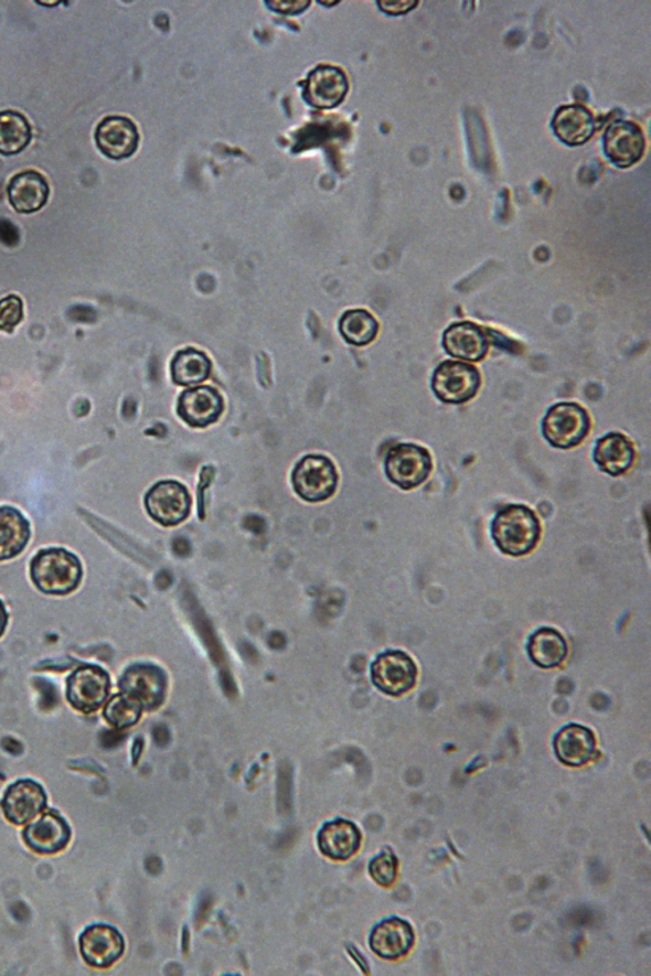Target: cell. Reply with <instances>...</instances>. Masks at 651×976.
<instances>
[{"label":"cell","mask_w":651,"mask_h":976,"mask_svg":"<svg viewBox=\"0 0 651 976\" xmlns=\"http://www.w3.org/2000/svg\"><path fill=\"white\" fill-rule=\"evenodd\" d=\"M414 942L415 933L410 923L399 918H389L375 925L370 937L373 953L386 961H396L408 954Z\"/></svg>","instance_id":"cell-18"},{"label":"cell","mask_w":651,"mask_h":976,"mask_svg":"<svg viewBox=\"0 0 651 976\" xmlns=\"http://www.w3.org/2000/svg\"><path fill=\"white\" fill-rule=\"evenodd\" d=\"M223 412L224 399L214 387L189 388L178 400V415L190 428H207L218 421Z\"/></svg>","instance_id":"cell-11"},{"label":"cell","mask_w":651,"mask_h":976,"mask_svg":"<svg viewBox=\"0 0 651 976\" xmlns=\"http://www.w3.org/2000/svg\"><path fill=\"white\" fill-rule=\"evenodd\" d=\"M141 747H143V744H141L140 740H137L136 746H134V753H132L134 764H137V762H138V759H139V755L141 752Z\"/></svg>","instance_id":"cell-38"},{"label":"cell","mask_w":651,"mask_h":976,"mask_svg":"<svg viewBox=\"0 0 651 976\" xmlns=\"http://www.w3.org/2000/svg\"><path fill=\"white\" fill-rule=\"evenodd\" d=\"M398 862L392 852H383L374 857L370 864L372 879L381 887H391L397 879Z\"/></svg>","instance_id":"cell-31"},{"label":"cell","mask_w":651,"mask_h":976,"mask_svg":"<svg viewBox=\"0 0 651 976\" xmlns=\"http://www.w3.org/2000/svg\"><path fill=\"white\" fill-rule=\"evenodd\" d=\"M31 539V525L12 506H0V561L21 555Z\"/></svg>","instance_id":"cell-25"},{"label":"cell","mask_w":651,"mask_h":976,"mask_svg":"<svg viewBox=\"0 0 651 976\" xmlns=\"http://www.w3.org/2000/svg\"><path fill=\"white\" fill-rule=\"evenodd\" d=\"M491 537L503 554L521 557L532 553L541 538V523L529 506L513 504L499 511L491 523Z\"/></svg>","instance_id":"cell-1"},{"label":"cell","mask_w":651,"mask_h":976,"mask_svg":"<svg viewBox=\"0 0 651 976\" xmlns=\"http://www.w3.org/2000/svg\"><path fill=\"white\" fill-rule=\"evenodd\" d=\"M32 140L31 124L21 112H0V154L17 155L29 147Z\"/></svg>","instance_id":"cell-28"},{"label":"cell","mask_w":651,"mask_h":976,"mask_svg":"<svg viewBox=\"0 0 651 976\" xmlns=\"http://www.w3.org/2000/svg\"><path fill=\"white\" fill-rule=\"evenodd\" d=\"M444 347L449 356L459 361L479 363L489 354L488 332L472 322L449 325L444 335Z\"/></svg>","instance_id":"cell-16"},{"label":"cell","mask_w":651,"mask_h":976,"mask_svg":"<svg viewBox=\"0 0 651 976\" xmlns=\"http://www.w3.org/2000/svg\"><path fill=\"white\" fill-rule=\"evenodd\" d=\"M604 149L609 161L620 169H628L644 154V133L636 122L616 121L605 132Z\"/></svg>","instance_id":"cell-12"},{"label":"cell","mask_w":651,"mask_h":976,"mask_svg":"<svg viewBox=\"0 0 651 976\" xmlns=\"http://www.w3.org/2000/svg\"><path fill=\"white\" fill-rule=\"evenodd\" d=\"M348 951H349V954L352 955L354 961L357 963V965L362 967L364 973H369V964L365 963V961L361 956V954H359L357 951L353 946H350V945L348 946Z\"/></svg>","instance_id":"cell-37"},{"label":"cell","mask_w":651,"mask_h":976,"mask_svg":"<svg viewBox=\"0 0 651 976\" xmlns=\"http://www.w3.org/2000/svg\"><path fill=\"white\" fill-rule=\"evenodd\" d=\"M636 448L620 432L607 433L600 438L593 453L599 469L612 478L628 472L636 462Z\"/></svg>","instance_id":"cell-24"},{"label":"cell","mask_w":651,"mask_h":976,"mask_svg":"<svg viewBox=\"0 0 651 976\" xmlns=\"http://www.w3.org/2000/svg\"><path fill=\"white\" fill-rule=\"evenodd\" d=\"M211 374V358L196 348H183L172 358L171 377L177 386L196 387L209 379Z\"/></svg>","instance_id":"cell-26"},{"label":"cell","mask_w":651,"mask_h":976,"mask_svg":"<svg viewBox=\"0 0 651 976\" xmlns=\"http://www.w3.org/2000/svg\"><path fill=\"white\" fill-rule=\"evenodd\" d=\"M95 139L103 154L121 161L137 152L139 131L137 125L124 116H107L98 124Z\"/></svg>","instance_id":"cell-13"},{"label":"cell","mask_w":651,"mask_h":976,"mask_svg":"<svg viewBox=\"0 0 651 976\" xmlns=\"http://www.w3.org/2000/svg\"><path fill=\"white\" fill-rule=\"evenodd\" d=\"M591 422L586 410L578 404L562 403L549 407L542 420V433L551 447L572 449L588 437Z\"/></svg>","instance_id":"cell-3"},{"label":"cell","mask_w":651,"mask_h":976,"mask_svg":"<svg viewBox=\"0 0 651 976\" xmlns=\"http://www.w3.org/2000/svg\"><path fill=\"white\" fill-rule=\"evenodd\" d=\"M145 504L154 522L163 527H177L189 518L191 496L181 483L162 481L147 492Z\"/></svg>","instance_id":"cell-9"},{"label":"cell","mask_w":651,"mask_h":976,"mask_svg":"<svg viewBox=\"0 0 651 976\" xmlns=\"http://www.w3.org/2000/svg\"><path fill=\"white\" fill-rule=\"evenodd\" d=\"M121 694L138 700L143 710L153 711L164 702L167 677L160 667L150 664H136L120 678Z\"/></svg>","instance_id":"cell-10"},{"label":"cell","mask_w":651,"mask_h":976,"mask_svg":"<svg viewBox=\"0 0 651 976\" xmlns=\"http://www.w3.org/2000/svg\"><path fill=\"white\" fill-rule=\"evenodd\" d=\"M339 330L348 344L362 347L377 337L380 323L370 312L353 310L341 315Z\"/></svg>","instance_id":"cell-29"},{"label":"cell","mask_w":651,"mask_h":976,"mask_svg":"<svg viewBox=\"0 0 651 976\" xmlns=\"http://www.w3.org/2000/svg\"><path fill=\"white\" fill-rule=\"evenodd\" d=\"M555 136L566 146L586 144L596 130V121L587 107L580 105L558 108L553 119Z\"/></svg>","instance_id":"cell-22"},{"label":"cell","mask_w":651,"mask_h":976,"mask_svg":"<svg viewBox=\"0 0 651 976\" xmlns=\"http://www.w3.org/2000/svg\"><path fill=\"white\" fill-rule=\"evenodd\" d=\"M567 642L561 632L554 629H541L533 633L529 642L531 661L544 669L561 666L566 656Z\"/></svg>","instance_id":"cell-27"},{"label":"cell","mask_w":651,"mask_h":976,"mask_svg":"<svg viewBox=\"0 0 651 976\" xmlns=\"http://www.w3.org/2000/svg\"><path fill=\"white\" fill-rule=\"evenodd\" d=\"M143 711V707H141L138 700L120 691L119 695L108 700L104 716L108 723L121 730L136 725Z\"/></svg>","instance_id":"cell-30"},{"label":"cell","mask_w":651,"mask_h":976,"mask_svg":"<svg viewBox=\"0 0 651 976\" xmlns=\"http://www.w3.org/2000/svg\"><path fill=\"white\" fill-rule=\"evenodd\" d=\"M110 675L102 666L86 664L74 671L66 683V697L75 710L96 712L110 695Z\"/></svg>","instance_id":"cell-7"},{"label":"cell","mask_w":651,"mask_h":976,"mask_svg":"<svg viewBox=\"0 0 651 976\" xmlns=\"http://www.w3.org/2000/svg\"><path fill=\"white\" fill-rule=\"evenodd\" d=\"M387 479L405 491L423 485L433 471L428 449L416 444H398L388 450L385 459Z\"/></svg>","instance_id":"cell-6"},{"label":"cell","mask_w":651,"mask_h":976,"mask_svg":"<svg viewBox=\"0 0 651 976\" xmlns=\"http://www.w3.org/2000/svg\"><path fill=\"white\" fill-rule=\"evenodd\" d=\"M31 580L47 596H68L81 586L83 566L65 548H46L32 558Z\"/></svg>","instance_id":"cell-2"},{"label":"cell","mask_w":651,"mask_h":976,"mask_svg":"<svg viewBox=\"0 0 651 976\" xmlns=\"http://www.w3.org/2000/svg\"><path fill=\"white\" fill-rule=\"evenodd\" d=\"M371 677L382 694L399 697L416 684L417 666L404 651L389 650L381 654L371 666Z\"/></svg>","instance_id":"cell-8"},{"label":"cell","mask_w":651,"mask_h":976,"mask_svg":"<svg viewBox=\"0 0 651 976\" xmlns=\"http://www.w3.org/2000/svg\"><path fill=\"white\" fill-rule=\"evenodd\" d=\"M339 475L335 464L324 455H306L291 473L296 494L307 503H321L335 494Z\"/></svg>","instance_id":"cell-4"},{"label":"cell","mask_w":651,"mask_h":976,"mask_svg":"<svg viewBox=\"0 0 651 976\" xmlns=\"http://www.w3.org/2000/svg\"><path fill=\"white\" fill-rule=\"evenodd\" d=\"M79 946L89 965L108 967L122 956L125 942L121 933L111 925L94 924L82 933Z\"/></svg>","instance_id":"cell-14"},{"label":"cell","mask_w":651,"mask_h":976,"mask_svg":"<svg viewBox=\"0 0 651 976\" xmlns=\"http://www.w3.org/2000/svg\"><path fill=\"white\" fill-rule=\"evenodd\" d=\"M46 794L41 784L22 780L7 790L2 800V811L8 821L22 825L35 819L46 807Z\"/></svg>","instance_id":"cell-15"},{"label":"cell","mask_w":651,"mask_h":976,"mask_svg":"<svg viewBox=\"0 0 651 976\" xmlns=\"http://www.w3.org/2000/svg\"><path fill=\"white\" fill-rule=\"evenodd\" d=\"M317 841L323 856L333 861H346L361 847L362 834L354 823L338 819L323 825Z\"/></svg>","instance_id":"cell-21"},{"label":"cell","mask_w":651,"mask_h":976,"mask_svg":"<svg viewBox=\"0 0 651 976\" xmlns=\"http://www.w3.org/2000/svg\"><path fill=\"white\" fill-rule=\"evenodd\" d=\"M50 187L46 179L38 171H22L8 185V199L17 213L32 214L47 203Z\"/></svg>","instance_id":"cell-19"},{"label":"cell","mask_w":651,"mask_h":976,"mask_svg":"<svg viewBox=\"0 0 651 976\" xmlns=\"http://www.w3.org/2000/svg\"><path fill=\"white\" fill-rule=\"evenodd\" d=\"M8 620H10V615H8V612H7V609L3 604V602H2V600H0V637H2L4 635V632H6L7 625H8Z\"/></svg>","instance_id":"cell-36"},{"label":"cell","mask_w":651,"mask_h":976,"mask_svg":"<svg viewBox=\"0 0 651 976\" xmlns=\"http://www.w3.org/2000/svg\"><path fill=\"white\" fill-rule=\"evenodd\" d=\"M554 749L558 761L566 765L580 766L588 763L596 753V738L584 726L570 723L556 733Z\"/></svg>","instance_id":"cell-23"},{"label":"cell","mask_w":651,"mask_h":976,"mask_svg":"<svg viewBox=\"0 0 651 976\" xmlns=\"http://www.w3.org/2000/svg\"><path fill=\"white\" fill-rule=\"evenodd\" d=\"M213 478H214L213 466H204V470L202 471V479H200L199 489H198V497H199L198 498V503H199L198 513L200 516V521L205 519V504H204L205 495H204V492H205L206 487L211 486Z\"/></svg>","instance_id":"cell-33"},{"label":"cell","mask_w":651,"mask_h":976,"mask_svg":"<svg viewBox=\"0 0 651 976\" xmlns=\"http://www.w3.org/2000/svg\"><path fill=\"white\" fill-rule=\"evenodd\" d=\"M267 6L271 7L273 10L282 13H298L302 12L305 8L310 6L308 2H273L267 3Z\"/></svg>","instance_id":"cell-35"},{"label":"cell","mask_w":651,"mask_h":976,"mask_svg":"<svg viewBox=\"0 0 651 976\" xmlns=\"http://www.w3.org/2000/svg\"><path fill=\"white\" fill-rule=\"evenodd\" d=\"M23 320V302L20 297L10 296L0 300V331L13 332Z\"/></svg>","instance_id":"cell-32"},{"label":"cell","mask_w":651,"mask_h":976,"mask_svg":"<svg viewBox=\"0 0 651 976\" xmlns=\"http://www.w3.org/2000/svg\"><path fill=\"white\" fill-rule=\"evenodd\" d=\"M481 374L476 366L447 361L438 365L431 378L434 395L448 405H463L479 394Z\"/></svg>","instance_id":"cell-5"},{"label":"cell","mask_w":651,"mask_h":976,"mask_svg":"<svg viewBox=\"0 0 651 976\" xmlns=\"http://www.w3.org/2000/svg\"><path fill=\"white\" fill-rule=\"evenodd\" d=\"M380 7L383 11L389 14H404L410 12L414 7H416L417 2H380Z\"/></svg>","instance_id":"cell-34"},{"label":"cell","mask_w":651,"mask_h":976,"mask_svg":"<svg viewBox=\"0 0 651 976\" xmlns=\"http://www.w3.org/2000/svg\"><path fill=\"white\" fill-rule=\"evenodd\" d=\"M71 836L70 825L54 812L46 813L30 824L23 834L30 848L45 855L60 852L70 844Z\"/></svg>","instance_id":"cell-20"},{"label":"cell","mask_w":651,"mask_h":976,"mask_svg":"<svg viewBox=\"0 0 651 976\" xmlns=\"http://www.w3.org/2000/svg\"><path fill=\"white\" fill-rule=\"evenodd\" d=\"M349 83L344 72L337 66L321 65L308 77L305 98L317 108L339 106L348 94Z\"/></svg>","instance_id":"cell-17"}]
</instances>
